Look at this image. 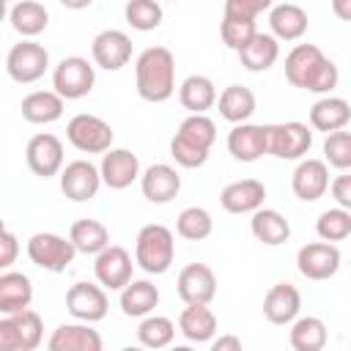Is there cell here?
Returning <instances> with one entry per match:
<instances>
[{"label":"cell","mask_w":351,"mask_h":351,"mask_svg":"<svg viewBox=\"0 0 351 351\" xmlns=\"http://www.w3.org/2000/svg\"><path fill=\"white\" fill-rule=\"evenodd\" d=\"M134 88L137 96L162 104L176 93V58L167 47H148L134 63Z\"/></svg>","instance_id":"1"},{"label":"cell","mask_w":351,"mask_h":351,"mask_svg":"<svg viewBox=\"0 0 351 351\" xmlns=\"http://www.w3.org/2000/svg\"><path fill=\"white\" fill-rule=\"evenodd\" d=\"M217 143V123L208 115H189L181 121L178 132L170 140V156L181 167H203L211 145Z\"/></svg>","instance_id":"2"},{"label":"cell","mask_w":351,"mask_h":351,"mask_svg":"<svg viewBox=\"0 0 351 351\" xmlns=\"http://www.w3.org/2000/svg\"><path fill=\"white\" fill-rule=\"evenodd\" d=\"M176 258V241H173V230L151 222L145 228H140L137 241H134V263L148 271V274H165L170 269Z\"/></svg>","instance_id":"3"},{"label":"cell","mask_w":351,"mask_h":351,"mask_svg":"<svg viewBox=\"0 0 351 351\" xmlns=\"http://www.w3.org/2000/svg\"><path fill=\"white\" fill-rule=\"evenodd\" d=\"M44 337V321L36 310L0 318V351H36Z\"/></svg>","instance_id":"4"},{"label":"cell","mask_w":351,"mask_h":351,"mask_svg":"<svg viewBox=\"0 0 351 351\" xmlns=\"http://www.w3.org/2000/svg\"><path fill=\"white\" fill-rule=\"evenodd\" d=\"M96 85V71L93 66L88 63V58H80V55H69L63 58L55 71H52V88L60 99L71 101V99H82L93 90Z\"/></svg>","instance_id":"5"},{"label":"cell","mask_w":351,"mask_h":351,"mask_svg":"<svg viewBox=\"0 0 351 351\" xmlns=\"http://www.w3.org/2000/svg\"><path fill=\"white\" fill-rule=\"evenodd\" d=\"M66 140L82 154H107L112 145V126L90 112H80L66 123Z\"/></svg>","instance_id":"6"},{"label":"cell","mask_w":351,"mask_h":351,"mask_svg":"<svg viewBox=\"0 0 351 351\" xmlns=\"http://www.w3.org/2000/svg\"><path fill=\"white\" fill-rule=\"evenodd\" d=\"M77 247L71 244V239H63L58 233H33L27 239V258L47 271H66L69 263L74 261Z\"/></svg>","instance_id":"7"},{"label":"cell","mask_w":351,"mask_h":351,"mask_svg":"<svg viewBox=\"0 0 351 351\" xmlns=\"http://www.w3.org/2000/svg\"><path fill=\"white\" fill-rule=\"evenodd\" d=\"M49 69V52L38 41H19L5 55V71L14 82H36Z\"/></svg>","instance_id":"8"},{"label":"cell","mask_w":351,"mask_h":351,"mask_svg":"<svg viewBox=\"0 0 351 351\" xmlns=\"http://www.w3.org/2000/svg\"><path fill=\"white\" fill-rule=\"evenodd\" d=\"M313 145V132L302 121L269 123V154L277 159H302Z\"/></svg>","instance_id":"9"},{"label":"cell","mask_w":351,"mask_h":351,"mask_svg":"<svg viewBox=\"0 0 351 351\" xmlns=\"http://www.w3.org/2000/svg\"><path fill=\"white\" fill-rule=\"evenodd\" d=\"M66 310L82 324H96L110 310L107 291L96 282H74L66 291Z\"/></svg>","instance_id":"10"},{"label":"cell","mask_w":351,"mask_h":351,"mask_svg":"<svg viewBox=\"0 0 351 351\" xmlns=\"http://www.w3.org/2000/svg\"><path fill=\"white\" fill-rule=\"evenodd\" d=\"M296 269L307 280H329L340 269V250L329 241H310L296 252Z\"/></svg>","instance_id":"11"},{"label":"cell","mask_w":351,"mask_h":351,"mask_svg":"<svg viewBox=\"0 0 351 351\" xmlns=\"http://www.w3.org/2000/svg\"><path fill=\"white\" fill-rule=\"evenodd\" d=\"M25 159H27V167L38 178H52V176L63 173V143L49 132L33 134L27 140Z\"/></svg>","instance_id":"12"},{"label":"cell","mask_w":351,"mask_h":351,"mask_svg":"<svg viewBox=\"0 0 351 351\" xmlns=\"http://www.w3.org/2000/svg\"><path fill=\"white\" fill-rule=\"evenodd\" d=\"M101 184H104V181H101L99 167L90 165L88 159H74V162H69V165L63 167V173H60V189H63V195H66L69 200H74V203H85V200L96 197L99 189H101Z\"/></svg>","instance_id":"13"},{"label":"cell","mask_w":351,"mask_h":351,"mask_svg":"<svg viewBox=\"0 0 351 351\" xmlns=\"http://www.w3.org/2000/svg\"><path fill=\"white\" fill-rule=\"evenodd\" d=\"M132 269H134L132 255L118 244H110L93 261V274H96L99 285L110 288V291H123L132 282Z\"/></svg>","instance_id":"14"},{"label":"cell","mask_w":351,"mask_h":351,"mask_svg":"<svg viewBox=\"0 0 351 351\" xmlns=\"http://www.w3.org/2000/svg\"><path fill=\"white\" fill-rule=\"evenodd\" d=\"M93 63L104 71H118L132 60V38L123 30H101L90 44Z\"/></svg>","instance_id":"15"},{"label":"cell","mask_w":351,"mask_h":351,"mask_svg":"<svg viewBox=\"0 0 351 351\" xmlns=\"http://www.w3.org/2000/svg\"><path fill=\"white\" fill-rule=\"evenodd\" d=\"M101 181L110 189H126L140 178V159L129 148H110L99 165Z\"/></svg>","instance_id":"16"},{"label":"cell","mask_w":351,"mask_h":351,"mask_svg":"<svg viewBox=\"0 0 351 351\" xmlns=\"http://www.w3.org/2000/svg\"><path fill=\"white\" fill-rule=\"evenodd\" d=\"M176 288H178V296L184 299V304H208L217 293V277H214L211 266L189 263L181 269Z\"/></svg>","instance_id":"17"},{"label":"cell","mask_w":351,"mask_h":351,"mask_svg":"<svg viewBox=\"0 0 351 351\" xmlns=\"http://www.w3.org/2000/svg\"><path fill=\"white\" fill-rule=\"evenodd\" d=\"M228 151L239 162H255L269 154V126L261 123H239L228 134Z\"/></svg>","instance_id":"18"},{"label":"cell","mask_w":351,"mask_h":351,"mask_svg":"<svg viewBox=\"0 0 351 351\" xmlns=\"http://www.w3.org/2000/svg\"><path fill=\"white\" fill-rule=\"evenodd\" d=\"M291 189L299 200L313 203L318 197H324V192L329 189V167L324 159H302L291 176Z\"/></svg>","instance_id":"19"},{"label":"cell","mask_w":351,"mask_h":351,"mask_svg":"<svg viewBox=\"0 0 351 351\" xmlns=\"http://www.w3.org/2000/svg\"><path fill=\"white\" fill-rule=\"evenodd\" d=\"M263 200H266V186L258 178L233 181L219 192V206L228 214H255L258 208H263Z\"/></svg>","instance_id":"20"},{"label":"cell","mask_w":351,"mask_h":351,"mask_svg":"<svg viewBox=\"0 0 351 351\" xmlns=\"http://www.w3.org/2000/svg\"><path fill=\"white\" fill-rule=\"evenodd\" d=\"M299 310H302V296L291 282H274L263 296V315L269 324L277 326L293 324L299 318Z\"/></svg>","instance_id":"21"},{"label":"cell","mask_w":351,"mask_h":351,"mask_svg":"<svg viewBox=\"0 0 351 351\" xmlns=\"http://www.w3.org/2000/svg\"><path fill=\"white\" fill-rule=\"evenodd\" d=\"M101 335L90 324H60L47 340V351H101Z\"/></svg>","instance_id":"22"},{"label":"cell","mask_w":351,"mask_h":351,"mask_svg":"<svg viewBox=\"0 0 351 351\" xmlns=\"http://www.w3.org/2000/svg\"><path fill=\"white\" fill-rule=\"evenodd\" d=\"M140 189H143L145 200L162 206V203H170L181 192V176H178L176 167L159 162V165H151L140 176Z\"/></svg>","instance_id":"23"},{"label":"cell","mask_w":351,"mask_h":351,"mask_svg":"<svg viewBox=\"0 0 351 351\" xmlns=\"http://www.w3.org/2000/svg\"><path fill=\"white\" fill-rule=\"evenodd\" d=\"M310 19H307V11L296 3H277L271 5L269 11V27H271V36L277 41H296L304 36Z\"/></svg>","instance_id":"24"},{"label":"cell","mask_w":351,"mask_h":351,"mask_svg":"<svg viewBox=\"0 0 351 351\" xmlns=\"http://www.w3.org/2000/svg\"><path fill=\"white\" fill-rule=\"evenodd\" d=\"M351 121V104L340 96H321L310 107V126L318 132H343Z\"/></svg>","instance_id":"25"},{"label":"cell","mask_w":351,"mask_h":351,"mask_svg":"<svg viewBox=\"0 0 351 351\" xmlns=\"http://www.w3.org/2000/svg\"><path fill=\"white\" fill-rule=\"evenodd\" d=\"M33 302V282L22 271H3L0 274V313L14 315L30 310Z\"/></svg>","instance_id":"26"},{"label":"cell","mask_w":351,"mask_h":351,"mask_svg":"<svg viewBox=\"0 0 351 351\" xmlns=\"http://www.w3.org/2000/svg\"><path fill=\"white\" fill-rule=\"evenodd\" d=\"M217 99L219 96H217L214 82L203 74H189L178 88V101L192 115H206V110H211L217 104Z\"/></svg>","instance_id":"27"},{"label":"cell","mask_w":351,"mask_h":351,"mask_svg":"<svg viewBox=\"0 0 351 351\" xmlns=\"http://www.w3.org/2000/svg\"><path fill=\"white\" fill-rule=\"evenodd\" d=\"M178 329L192 343H208L217 335V315L208 304H186L178 315Z\"/></svg>","instance_id":"28"},{"label":"cell","mask_w":351,"mask_h":351,"mask_svg":"<svg viewBox=\"0 0 351 351\" xmlns=\"http://www.w3.org/2000/svg\"><path fill=\"white\" fill-rule=\"evenodd\" d=\"M159 304V288L151 280H132L121 291V310L129 318H148Z\"/></svg>","instance_id":"29"},{"label":"cell","mask_w":351,"mask_h":351,"mask_svg":"<svg viewBox=\"0 0 351 351\" xmlns=\"http://www.w3.org/2000/svg\"><path fill=\"white\" fill-rule=\"evenodd\" d=\"M250 230L266 247H280V244H285L291 239L288 219L280 211H274V208H258L252 214V219H250Z\"/></svg>","instance_id":"30"},{"label":"cell","mask_w":351,"mask_h":351,"mask_svg":"<svg viewBox=\"0 0 351 351\" xmlns=\"http://www.w3.org/2000/svg\"><path fill=\"white\" fill-rule=\"evenodd\" d=\"M217 104H219V115L225 121H230L233 126H239V123H247L252 118L258 101H255V93L247 85H228L219 93Z\"/></svg>","instance_id":"31"},{"label":"cell","mask_w":351,"mask_h":351,"mask_svg":"<svg viewBox=\"0 0 351 351\" xmlns=\"http://www.w3.org/2000/svg\"><path fill=\"white\" fill-rule=\"evenodd\" d=\"M8 22H11V27H14L19 36L33 38V36H38V33L47 30V25H49V11L44 8V3L22 0V3H14V5H11Z\"/></svg>","instance_id":"32"},{"label":"cell","mask_w":351,"mask_h":351,"mask_svg":"<svg viewBox=\"0 0 351 351\" xmlns=\"http://www.w3.org/2000/svg\"><path fill=\"white\" fill-rule=\"evenodd\" d=\"M69 239L82 255H99L110 247V230L99 219H77L69 230Z\"/></svg>","instance_id":"33"},{"label":"cell","mask_w":351,"mask_h":351,"mask_svg":"<svg viewBox=\"0 0 351 351\" xmlns=\"http://www.w3.org/2000/svg\"><path fill=\"white\" fill-rule=\"evenodd\" d=\"M280 58V41L271 36V33H258L241 52H239V60L247 71H266L277 63Z\"/></svg>","instance_id":"34"},{"label":"cell","mask_w":351,"mask_h":351,"mask_svg":"<svg viewBox=\"0 0 351 351\" xmlns=\"http://www.w3.org/2000/svg\"><path fill=\"white\" fill-rule=\"evenodd\" d=\"M63 101L55 90H33L22 99V118L30 123H52L63 115Z\"/></svg>","instance_id":"35"},{"label":"cell","mask_w":351,"mask_h":351,"mask_svg":"<svg viewBox=\"0 0 351 351\" xmlns=\"http://www.w3.org/2000/svg\"><path fill=\"white\" fill-rule=\"evenodd\" d=\"M291 348L293 351H324L326 340H329V332H326V324L315 315H302L291 324Z\"/></svg>","instance_id":"36"},{"label":"cell","mask_w":351,"mask_h":351,"mask_svg":"<svg viewBox=\"0 0 351 351\" xmlns=\"http://www.w3.org/2000/svg\"><path fill=\"white\" fill-rule=\"evenodd\" d=\"M176 337V324L167 315H148L140 321L137 326V340L143 348L148 351H159V348H170Z\"/></svg>","instance_id":"37"},{"label":"cell","mask_w":351,"mask_h":351,"mask_svg":"<svg viewBox=\"0 0 351 351\" xmlns=\"http://www.w3.org/2000/svg\"><path fill=\"white\" fill-rule=\"evenodd\" d=\"M324 58V52L315 44H296L288 55H285V80L293 88H302L304 77L310 74V69Z\"/></svg>","instance_id":"38"},{"label":"cell","mask_w":351,"mask_h":351,"mask_svg":"<svg viewBox=\"0 0 351 351\" xmlns=\"http://www.w3.org/2000/svg\"><path fill=\"white\" fill-rule=\"evenodd\" d=\"M211 230H214V219H211V214H208L206 208H200V206L184 208V211L178 214V219H176V233H178L181 239H186V241H203V239L211 236Z\"/></svg>","instance_id":"39"},{"label":"cell","mask_w":351,"mask_h":351,"mask_svg":"<svg viewBox=\"0 0 351 351\" xmlns=\"http://www.w3.org/2000/svg\"><path fill=\"white\" fill-rule=\"evenodd\" d=\"M315 233L321 241H329V244L348 239L351 236V211H346L340 206L321 211L315 219Z\"/></svg>","instance_id":"40"},{"label":"cell","mask_w":351,"mask_h":351,"mask_svg":"<svg viewBox=\"0 0 351 351\" xmlns=\"http://www.w3.org/2000/svg\"><path fill=\"white\" fill-rule=\"evenodd\" d=\"M126 22L134 27V30H156L159 22H162V5L154 3V0H129L126 8Z\"/></svg>","instance_id":"41"},{"label":"cell","mask_w":351,"mask_h":351,"mask_svg":"<svg viewBox=\"0 0 351 351\" xmlns=\"http://www.w3.org/2000/svg\"><path fill=\"white\" fill-rule=\"evenodd\" d=\"M337 80H340L337 66L324 55V58L310 69V74L304 77L302 90H310V93H326V96H329V90L337 88Z\"/></svg>","instance_id":"42"},{"label":"cell","mask_w":351,"mask_h":351,"mask_svg":"<svg viewBox=\"0 0 351 351\" xmlns=\"http://www.w3.org/2000/svg\"><path fill=\"white\" fill-rule=\"evenodd\" d=\"M324 162L337 167V170H348L351 167V132H332L324 140Z\"/></svg>","instance_id":"43"},{"label":"cell","mask_w":351,"mask_h":351,"mask_svg":"<svg viewBox=\"0 0 351 351\" xmlns=\"http://www.w3.org/2000/svg\"><path fill=\"white\" fill-rule=\"evenodd\" d=\"M261 30L255 27V22H241V19H225L222 16V25H219V36L225 41V47L241 52Z\"/></svg>","instance_id":"44"},{"label":"cell","mask_w":351,"mask_h":351,"mask_svg":"<svg viewBox=\"0 0 351 351\" xmlns=\"http://www.w3.org/2000/svg\"><path fill=\"white\" fill-rule=\"evenodd\" d=\"M269 8V0H228L225 3V19H241L255 22L261 11Z\"/></svg>","instance_id":"45"},{"label":"cell","mask_w":351,"mask_h":351,"mask_svg":"<svg viewBox=\"0 0 351 351\" xmlns=\"http://www.w3.org/2000/svg\"><path fill=\"white\" fill-rule=\"evenodd\" d=\"M329 192L335 197V203L346 211H351V173H343L337 176L332 184H329Z\"/></svg>","instance_id":"46"},{"label":"cell","mask_w":351,"mask_h":351,"mask_svg":"<svg viewBox=\"0 0 351 351\" xmlns=\"http://www.w3.org/2000/svg\"><path fill=\"white\" fill-rule=\"evenodd\" d=\"M16 252H19L16 236L5 228V230H3V236H0V269H8V266L14 263V258H16Z\"/></svg>","instance_id":"47"},{"label":"cell","mask_w":351,"mask_h":351,"mask_svg":"<svg viewBox=\"0 0 351 351\" xmlns=\"http://www.w3.org/2000/svg\"><path fill=\"white\" fill-rule=\"evenodd\" d=\"M208 351H241V340L236 335H219L211 340Z\"/></svg>","instance_id":"48"},{"label":"cell","mask_w":351,"mask_h":351,"mask_svg":"<svg viewBox=\"0 0 351 351\" xmlns=\"http://www.w3.org/2000/svg\"><path fill=\"white\" fill-rule=\"evenodd\" d=\"M332 11H335L343 22H351V0H332Z\"/></svg>","instance_id":"49"},{"label":"cell","mask_w":351,"mask_h":351,"mask_svg":"<svg viewBox=\"0 0 351 351\" xmlns=\"http://www.w3.org/2000/svg\"><path fill=\"white\" fill-rule=\"evenodd\" d=\"M121 351H148V348H143V346H126V348H121Z\"/></svg>","instance_id":"50"},{"label":"cell","mask_w":351,"mask_h":351,"mask_svg":"<svg viewBox=\"0 0 351 351\" xmlns=\"http://www.w3.org/2000/svg\"><path fill=\"white\" fill-rule=\"evenodd\" d=\"M170 351H195V348H192V346H173Z\"/></svg>","instance_id":"51"}]
</instances>
